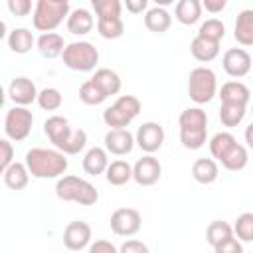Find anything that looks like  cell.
<instances>
[{
  "mask_svg": "<svg viewBox=\"0 0 253 253\" xmlns=\"http://www.w3.org/2000/svg\"><path fill=\"white\" fill-rule=\"evenodd\" d=\"M43 132L53 144L67 156L79 154L87 146V132L83 128H71L69 121L61 115H51L43 123Z\"/></svg>",
  "mask_w": 253,
  "mask_h": 253,
  "instance_id": "cell-1",
  "label": "cell"
},
{
  "mask_svg": "<svg viewBox=\"0 0 253 253\" xmlns=\"http://www.w3.org/2000/svg\"><path fill=\"white\" fill-rule=\"evenodd\" d=\"M24 162H26L30 174L40 180H51V178L59 180L69 166L67 154H63L57 148H42V146L30 148L26 152Z\"/></svg>",
  "mask_w": 253,
  "mask_h": 253,
  "instance_id": "cell-2",
  "label": "cell"
},
{
  "mask_svg": "<svg viewBox=\"0 0 253 253\" xmlns=\"http://www.w3.org/2000/svg\"><path fill=\"white\" fill-rule=\"evenodd\" d=\"M180 142L188 150H198L208 142V113L202 107H188L178 117Z\"/></svg>",
  "mask_w": 253,
  "mask_h": 253,
  "instance_id": "cell-3",
  "label": "cell"
},
{
  "mask_svg": "<svg viewBox=\"0 0 253 253\" xmlns=\"http://www.w3.org/2000/svg\"><path fill=\"white\" fill-rule=\"evenodd\" d=\"M69 14H71V8L67 0H38L34 8L32 24L38 32L49 34L55 28H59L63 20L67 22Z\"/></svg>",
  "mask_w": 253,
  "mask_h": 253,
  "instance_id": "cell-4",
  "label": "cell"
},
{
  "mask_svg": "<svg viewBox=\"0 0 253 253\" xmlns=\"http://www.w3.org/2000/svg\"><path fill=\"white\" fill-rule=\"evenodd\" d=\"M55 196L63 202H75L79 206H93L99 200L97 188L85 178L67 174L55 182Z\"/></svg>",
  "mask_w": 253,
  "mask_h": 253,
  "instance_id": "cell-5",
  "label": "cell"
},
{
  "mask_svg": "<svg viewBox=\"0 0 253 253\" xmlns=\"http://www.w3.org/2000/svg\"><path fill=\"white\" fill-rule=\"evenodd\" d=\"M188 95L198 107L210 103L217 95V77H215V73L206 65L194 67L190 71V77H188Z\"/></svg>",
  "mask_w": 253,
  "mask_h": 253,
  "instance_id": "cell-6",
  "label": "cell"
},
{
  "mask_svg": "<svg viewBox=\"0 0 253 253\" xmlns=\"http://www.w3.org/2000/svg\"><path fill=\"white\" fill-rule=\"evenodd\" d=\"M63 65L73 71H93L99 63V49L91 42H71L67 43L63 55Z\"/></svg>",
  "mask_w": 253,
  "mask_h": 253,
  "instance_id": "cell-7",
  "label": "cell"
},
{
  "mask_svg": "<svg viewBox=\"0 0 253 253\" xmlns=\"http://www.w3.org/2000/svg\"><path fill=\"white\" fill-rule=\"evenodd\" d=\"M34 126V115L28 107H12L6 111L4 117V132L6 138L14 140V142H22L30 136Z\"/></svg>",
  "mask_w": 253,
  "mask_h": 253,
  "instance_id": "cell-8",
  "label": "cell"
},
{
  "mask_svg": "<svg viewBox=\"0 0 253 253\" xmlns=\"http://www.w3.org/2000/svg\"><path fill=\"white\" fill-rule=\"evenodd\" d=\"M142 227V215L134 208H119L111 213V229L115 235L132 237Z\"/></svg>",
  "mask_w": 253,
  "mask_h": 253,
  "instance_id": "cell-9",
  "label": "cell"
},
{
  "mask_svg": "<svg viewBox=\"0 0 253 253\" xmlns=\"http://www.w3.org/2000/svg\"><path fill=\"white\" fill-rule=\"evenodd\" d=\"M164 138H166L164 128H162V125L156 123V121H146V123H142V125L136 128V134H134L136 146H138L142 152H146V154H154L156 150H160L162 144H164Z\"/></svg>",
  "mask_w": 253,
  "mask_h": 253,
  "instance_id": "cell-10",
  "label": "cell"
},
{
  "mask_svg": "<svg viewBox=\"0 0 253 253\" xmlns=\"http://www.w3.org/2000/svg\"><path fill=\"white\" fill-rule=\"evenodd\" d=\"M251 65H253V59L249 55L247 49L243 47H229L223 57H221V67L223 71L233 77V79H241L245 77L249 71H251Z\"/></svg>",
  "mask_w": 253,
  "mask_h": 253,
  "instance_id": "cell-11",
  "label": "cell"
},
{
  "mask_svg": "<svg viewBox=\"0 0 253 253\" xmlns=\"http://www.w3.org/2000/svg\"><path fill=\"white\" fill-rule=\"evenodd\" d=\"M162 176V164L154 154H144L132 164V180L138 186H154Z\"/></svg>",
  "mask_w": 253,
  "mask_h": 253,
  "instance_id": "cell-12",
  "label": "cell"
},
{
  "mask_svg": "<svg viewBox=\"0 0 253 253\" xmlns=\"http://www.w3.org/2000/svg\"><path fill=\"white\" fill-rule=\"evenodd\" d=\"M91 237H93V231H91V225L83 219H75V221H69L63 229V245L69 249V251H81L85 247L91 245Z\"/></svg>",
  "mask_w": 253,
  "mask_h": 253,
  "instance_id": "cell-13",
  "label": "cell"
},
{
  "mask_svg": "<svg viewBox=\"0 0 253 253\" xmlns=\"http://www.w3.org/2000/svg\"><path fill=\"white\" fill-rule=\"evenodd\" d=\"M38 95H40V91H38L36 83L30 77H24V75L14 77L10 81V85H8V99L16 107H28V105H32L34 101H38Z\"/></svg>",
  "mask_w": 253,
  "mask_h": 253,
  "instance_id": "cell-14",
  "label": "cell"
},
{
  "mask_svg": "<svg viewBox=\"0 0 253 253\" xmlns=\"http://www.w3.org/2000/svg\"><path fill=\"white\" fill-rule=\"evenodd\" d=\"M136 140L128 128H109L105 134V150L115 156H126L132 152Z\"/></svg>",
  "mask_w": 253,
  "mask_h": 253,
  "instance_id": "cell-15",
  "label": "cell"
},
{
  "mask_svg": "<svg viewBox=\"0 0 253 253\" xmlns=\"http://www.w3.org/2000/svg\"><path fill=\"white\" fill-rule=\"evenodd\" d=\"M217 97L221 103H233V105H243L247 107L251 101V91L245 83L233 79V81H225L221 85V89L217 91Z\"/></svg>",
  "mask_w": 253,
  "mask_h": 253,
  "instance_id": "cell-16",
  "label": "cell"
},
{
  "mask_svg": "<svg viewBox=\"0 0 253 253\" xmlns=\"http://www.w3.org/2000/svg\"><path fill=\"white\" fill-rule=\"evenodd\" d=\"M109 152L103 146H91L83 156V170L89 176L105 174L109 168Z\"/></svg>",
  "mask_w": 253,
  "mask_h": 253,
  "instance_id": "cell-17",
  "label": "cell"
},
{
  "mask_svg": "<svg viewBox=\"0 0 253 253\" xmlns=\"http://www.w3.org/2000/svg\"><path fill=\"white\" fill-rule=\"evenodd\" d=\"M36 47H38V51H40L45 59H55V57L63 55L67 43H65V40H63L61 34L49 32V34H42V36L38 38Z\"/></svg>",
  "mask_w": 253,
  "mask_h": 253,
  "instance_id": "cell-18",
  "label": "cell"
},
{
  "mask_svg": "<svg viewBox=\"0 0 253 253\" xmlns=\"http://www.w3.org/2000/svg\"><path fill=\"white\" fill-rule=\"evenodd\" d=\"M91 81L107 95V99L113 97V95H119V93H121V87H123V81H121L119 73L113 71V69H109V67H99V69H95Z\"/></svg>",
  "mask_w": 253,
  "mask_h": 253,
  "instance_id": "cell-19",
  "label": "cell"
},
{
  "mask_svg": "<svg viewBox=\"0 0 253 253\" xmlns=\"http://www.w3.org/2000/svg\"><path fill=\"white\" fill-rule=\"evenodd\" d=\"M233 38L239 45H245V47L253 45V8H245L237 14Z\"/></svg>",
  "mask_w": 253,
  "mask_h": 253,
  "instance_id": "cell-20",
  "label": "cell"
},
{
  "mask_svg": "<svg viewBox=\"0 0 253 253\" xmlns=\"http://www.w3.org/2000/svg\"><path fill=\"white\" fill-rule=\"evenodd\" d=\"M65 26H67V32L69 34H73V36H85V34H89L93 30L95 18H93V14L87 8H75V10H71Z\"/></svg>",
  "mask_w": 253,
  "mask_h": 253,
  "instance_id": "cell-21",
  "label": "cell"
},
{
  "mask_svg": "<svg viewBox=\"0 0 253 253\" xmlns=\"http://www.w3.org/2000/svg\"><path fill=\"white\" fill-rule=\"evenodd\" d=\"M144 26H146V30L152 32V34H164V32H168L170 26H172V16H170V12H168L166 8H162V6H152V8H148L146 14H144Z\"/></svg>",
  "mask_w": 253,
  "mask_h": 253,
  "instance_id": "cell-22",
  "label": "cell"
},
{
  "mask_svg": "<svg viewBox=\"0 0 253 253\" xmlns=\"http://www.w3.org/2000/svg\"><path fill=\"white\" fill-rule=\"evenodd\" d=\"M219 176V166H217V160L213 158H198L194 164H192V178L198 182V184H213Z\"/></svg>",
  "mask_w": 253,
  "mask_h": 253,
  "instance_id": "cell-23",
  "label": "cell"
},
{
  "mask_svg": "<svg viewBox=\"0 0 253 253\" xmlns=\"http://www.w3.org/2000/svg\"><path fill=\"white\" fill-rule=\"evenodd\" d=\"M30 170H28V166H26V162H14V164H10L4 172H2V178H4V184H6V188H10V190H24L26 186H28V182H30Z\"/></svg>",
  "mask_w": 253,
  "mask_h": 253,
  "instance_id": "cell-24",
  "label": "cell"
},
{
  "mask_svg": "<svg viewBox=\"0 0 253 253\" xmlns=\"http://www.w3.org/2000/svg\"><path fill=\"white\" fill-rule=\"evenodd\" d=\"M36 38H34V34L28 30V28H14L10 34H8V38H6V43H8V47H10V51H14V53H18V55H24V53H28L34 45H36Z\"/></svg>",
  "mask_w": 253,
  "mask_h": 253,
  "instance_id": "cell-25",
  "label": "cell"
},
{
  "mask_svg": "<svg viewBox=\"0 0 253 253\" xmlns=\"http://www.w3.org/2000/svg\"><path fill=\"white\" fill-rule=\"evenodd\" d=\"M202 2L200 0H180L174 8V18L184 26H194L202 18Z\"/></svg>",
  "mask_w": 253,
  "mask_h": 253,
  "instance_id": "cell-26",
  "label": "cell"
},
{
  "mask_svg": "<svg viewBox=\"0 0 253 253\" xmlns=\"http://www.w3.org/2000/svg\"><path fill=\"white\" fill-rule=\"evenodd\" d=\"M190 53L194 55V59H198L202 63H210L219 55V43L196 36L190 43Z\"/></svg>",
  "mask_w": 253,
  "mask_h": 253,
  "instance_id": "cell-27",
  "label": "cell"
},
{
  "mask_svg": "<svg viewBox=\"0 0 253 253\" xmlns=\"http://www.w3.org/2000/svg\"><path fill=\"white\" fill-rule=\"evenodd\" d=\"M219 162H221V166H223L225 170H229V172H239V170H243V168L249 164L247 146L235 142V144L225 152V156H223Z\"/></svg>",
  "mask_w": 253,
  "mask_h": 253,
  "instance_id": "cell-28",
  "label": "cell"
},
{
  "mask_svg": "<svg viewBox=\"0 0 253 253\" xmlns=\"http://www.w3.org/2000/svg\"><path fill=\"white\" fill-rule=\"evenodd\" d=\"M105 178L111 186H125L132 180V166L126 160H113L105 172Z\"/></svg>",
  "mask_w": 253,
  "mask_h": 253,
  "instance_id": "cell-29",
  "label": "cell"
},
{
  "mask_svg": "<svg viewBox=\"0 0 253 253\" xmlns=\"http://www.w3.org/2000/svg\"><path fill=\"white\" fill-rule=\"evenodd\" d=\"M229 237H233V225H229L227 221L215 219L206 227V241L211 247H217L219 243L227 241Z\"/></svg>",
  "mask_w": 253,
  "mask_h": 253,
  "instance_id": "cell-30",
  "label": "cell"
},
{
  "mask_svg": "<svg viewBox=\"0 0 253 253\" xmlns=\"http://www.w3.org/2000/svg\"><path fill=\"white\" fill-rule=\"evenodd\" d=\"M235 142H237V138H235L231 132H227V130L215 132V134L210 138V152H211V158L219 162V160L225 156V152H227Z\"/></svg>",
  "mask_w": 253,
  "mask_h": 253,
  "instance_id": "cell-31",
  "label": "cell"
},
{
  "mask_svg": "<svg viewBox=\"0 0 253 253\" xmlns=\"http://www.w3.org/2000/svg\"><path fill=\"white\" fill-rule=\"evenodd\" d=\"M245 113H247V107H243V105H233V103H221L219 105V121L227 128L237 126L245 119Z\"/></svg>",
  "mask_w": 253,
  "mask_h": 253,
  "instance_id": "cell-32",
  "label": "cell"
},
{
  "mask_svg": "<svg viewBox=\"0 0 253 253\" xmlns=\"http://www.w3.org/2000/svg\"><path fill=\"white\" fill-rule=\"evenodd\" d=\"M196 36H200L204 40H210V42H215V43H221V40L225 38V26L217 18H208L206 22L200 24Z\"/></svg>",
  "mask_w": 253,
  "mask_h": 253,
  "instance_id": "cell-33",
  "label": "cell"
},
{
  "mask_svg": "<svg viewBox=\"0 0 253 253\" xmlns=\"http://www.w3.org/2000/svg\"><path fill=\"white\" fill-rule=\"evenodd\" d=\"M103 121L109 128H128V125L134 121L132 117H128L119 105H111L103 111Z\"/></svg>",
  "mask_w": 253,
  "mask_h": 253,
  "instance_id": "cell-34",
  "label": "cell"
},
{
  "mask_svg": "<svg viewBox=\"0 0 253 253\" xmlns=\"http://www.w3.org/2000/svg\"><path fill=\"white\" fill-rule=\"evenodd\" d=\"M97 32L105 40H119L125 34V22H123V18L97 20Z\"/></svg>",
  "mask_w": 253,
  "mask_h": 253,
  "instance_id": "cell-35",
  "label": "cell"
},
{
  "mask_svg": "<svg viewBox=\"0 0 253 253\" xmlns=\"http://www.w3.org/2000/svg\"><path fill=\"white\" fill-rule=\"evenodd\" d=\"M233 235L241 243L253 241V211H243L233 223Z\"/></svg>",
  "mask_w": 253,
  "mask_h": 253,
  "instance_id": "cell-36",
  "label": "cell"
},
{
  "mask_svg": "<svg viewBox=\"0 0 253 253\" xmlns=\"http://www.w3.org/2000/svg\"><path fill=\"white\" fill-rule=\"evenodd\" d=\"M91 6L97 14V20L121 18V12H123V4L119 0H91Z\"/></svg>",
  "mask_w": 253,
  "mask_h": 253,
  "instance_id": "cell-37",
  "label": "cell"
},
{
  "mask_svg": "<svg viewBox=\"0 0 253 253\" xmlns=\"http://www.w3.org/2000/svg\"><path fill=\"white\" fill-rule=\"evenodd\" d=\"M38 105H40V109H43V111H57V109L63 105V95H61V91L55 89V87H45V89H42L40 95H38Z\"/></svg>",
  "mask_w": 253,
  "mask_h": 253,
  "instance_id": "cell-38",
  "label": "cell"
},
{
  "mask_svg": "<svg viewBox=\"0 0 253 253\" xmlns=\"http://www.w3.org/2000/svg\"><path fill=\"white\" fill-rule=\"evenodd\" d=\"M79 99H81L85 105L95 107V105H101L103 101H107V95H105L91 79H87V81L81 83V87H79Z\"/></svg>",
  "mask_w": 253,
  "mask_h": 253,
  "instance_id": "cell-39",
  "label": "cell"
},
{
  "mask_svg": "<svg viewBox=\"0 0 253 253\" xmlns=\"http://www.w3.org/2000/svg\"><path fill=\"white\" fill-rule=\"evenodd\" d=\"M115 105H119V107H121L128 117H132V119H136L138 113H140V109H142L140 99L134 97V95H121V97L115 101Z\"/></svg>",
  "mask_w": 253,
  "mask_h": 253,
  "instance_id": "cell-40",
  "label": "cell"
},
{
  "mask_svg": "<svg viewBox=\"0 0 253 253\" xmlns=\"http://www.w3.org/2000/svg\"><path fill=\"white\" fill-rule=\"evenodd\" d=\"M14 146L10 142V138H2L0 140V170L4 172L10 164H14Z\"/></svg>",
  "mask_w": 253,
  "mask_h": 253,
  "instance_id": "cell-41",
  "label": "cell"
},
{
  "mask_svg": "<svg viewBox=\"0 0 253 253\" xmlns=\"http://www.w3.org/2000/svg\"><path fill=\"white\" fill-rule=\"evenodd\" d=\"M8 10H10V14L12 16H18V18H24V16H28L36 6H32V2L30 0H8Z\"/></svg>",
  "mask_w": 253,
  "mask_h": 253,
  "instance_id": "cell-42",
  "label": "cell"
},
{
  "mask_svg": "<svg viewBox=\"0 0 253 253\" xmlns=\"http://www.w3.org/2000/svg\"><path fill=\"white\" fill-rule=\"evenodd\" d=\"M213 253H243V243L233 235L227 241H223L217 247H213Z\"/></svg>",
  "mask_w": 253,
  "mask_h": 253,
  "instance_id": "cell-43",
  "label": "cell"
},
{
  "mask_svg": "<svg viewBox=\"0 0 253 253\" xmlns=\"http://www.w3.org/2000/svg\"><path fill=\"white\" fill-rule=\"evenodd\" d=\"M119 253H150L148 245L140 239H126L121 247H119Z\"/></svg>",
  "mask_w": 253,
  "mask_h": 253,
  "instance_id": "cell-44",
  "label": "cell"
},
{
  "mask_svg": "<svg viewBox=\"0 0 253 253\" xmlns=\"http://www.w3.org/2000/svg\"><path fill=\"white\" fill-rule=\"evenodd\" d=\"M87 253H119V249L115 247V243H111L109 239H95L89 247Z\"/></svg>",
  "mask_w": 253,
  "mask_h": 253,
  "instance_id": "cell-45",
  "label": "cell"
},
{
  "mask_svg": "<svg viewBox=\"0 0 253 253\" xmlns=\"http://www.w3.org/2000/svg\"><path fill=\"white\" fill-rule=\"evenodd\" d=\"M125 6H126V10L130 12V14H146V10H148V0H126L125 2Z\"/></svg>",
  "mask_w": 253,
  "mask_h": 253,
  "instance_id": "cell-46",
  "label": "cell"
},
{
  "mask_svg": "<svg viewBox=\"0 0 253 253\" xmlns=\"http://www.w3.org/2000/svg\"><path fill=\"white\" fill-rule=\"evenodd\" d=\"M225 6H227L225 0H204L202 2V8L210 14H219L221 10H225Z\"/></svg>",
  "mask_w": 253,
  "mask_h": 253,
  "instance_id": "cell-47",
  "label": "cell"
},
{
  "mask_svg": "<svg viewBox=\"0 0 253 253\" xmlns=\"http://www.w3.org/2000/svg\"><path fill=\"white\" fill-rule=\"evenodd\" d=\"M245 142H247V148L253 150V123L245 128Z\"/></svg>",
  "mask_w": 253,
  "mask_h": 253,
  "instance_id": "cell-48",
  "label": "cell"
},
{
  "mask_svg": "<svg viewBox=\"0 0 253 253\" xmlns=\"http://www.w3.org/2000/svg\"><path fill=\"white\" fill-rule=\"evenodd\" d=\"M251 113H253V105H251Z\"/></svg>",
  "mask_w": 253,
  "mask_h": 253,
  "instance_id": "cell-49",
  "label": "cell"
}]
</instances>
